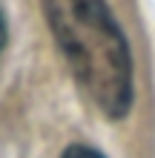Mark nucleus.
I'll use <instances>...</instances> for the list:
<instances>
[{"instance_id":"obj_1","label":"nucleus","mask_w":155,"mask_h":158,"mask_svg":"<svg viewBox=\"0 0 155 158\" xmlns=\"http://www.w3.org/2000/svg\"><path fill=\"white\" fill-rule=\"evenodd\" d=\"M55 43L89 101L106 118L132 106V55L106 0H40Z\"/></svg>"},{"instance_id":"obj_3","label":"nucleus","mask_w":155,"mask_h":158,"mask_svg":"<svg viewBox=\"0 0 155 158\" xmlns=\"http://www.w3.org/2000/svg\"><path fill=\"white\" fill-rule=\"evenodd\" d=\"M6 46V17H3V12H0V49Z\"/></svg>"},{"instance_id":"obj_2","label":"nucleus","mask_w":155,"mask_h":158,"mask_svg":"<svg viewBox=\"0 0 155 158\" xmlns=\"http://www.w3.org/2000/svg\"><path fill=\"white\" fill-rule=\"evenodd\" d=\"M60 158H104L101 152L95 150V147H86V144H72V147H66L63 150V155Z\"/></svg>"}]
</instances>
